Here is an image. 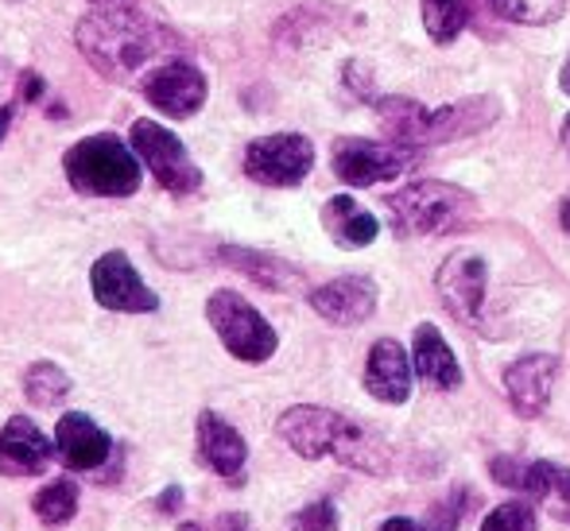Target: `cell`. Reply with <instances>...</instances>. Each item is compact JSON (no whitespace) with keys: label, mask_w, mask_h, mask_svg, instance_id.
Here are the masks:
<instances>
[{"label":"cell","mask_w":570,"mask_h":531,"mask_svg":"<svg viewBox=\"0 0 570 531\" xmlns=\"http://www.w3.org/2000/svg\"><path fill=\"white\" fill-rule=\"evenodd\" d=\"M55 450H59V462L67 470H78V473H90V470H101L114 454V439L101 431L90 415L82 412H67L55 426Z\"/></svg>","instance_id":"15"},{"label":"cell","mask_w":570,"mask_h":531,"mask_svg":"<svg viewBox=\"0 0 570 531\" xmlns=\"http://www.w3.org/2000/svg\"><path fill=\"white\" fill-rule=\"evenodd\" d=\"M94 299L106 311H125V315H151L159 307V295L140 279L125 253H106L90 272Z\"/></svg>","instance_id":"11"},{"label":"cell","mask_w":570,"mask_h":531,"mask_svg":"<svg viewBox=\"0 0 570 531\" xmlns=\"http://www.w3.org/2000/svg\"><path fill=\"white\" fill-rule=\"evenodd\" d=\"M12 112H16V106H4V109H0V140H4L8 125H12Z\"/></svg>","instance_id":"34"},{"label":"cell","mask_w":570,"mask_h":531,"mask_svg":"<svg viewBox=\"0 0 570 531\" xmlns=\"http://www.w3.org/2000/svg\"><path fill=\"white\" fill-rule=\"evenodd\" d=\"M292 531H338V509H334V501H315L303 512H295Z\"/></svg>","instance_id":"28"},{"label":"cell","mask_w":570,"mask_h":531,"mask_svg":"<svg viewBox=\"0 0 570 531\" xmlns=\"http://www.w3.org/2000/svg\"><path fill=\"white\" fill-rule=\"evenodd\" d=\"M465 504H470V493L465 489H454L446 501H439L428 517V531H458V520H462Z\"/></svg>","instance_id":"29"},{"label":"cell","mask_w":570,"mask_h":531,"mask_svg":"<svg viewBox=\"0 0 570 531\" xmlns=\"http://www.w3.org/2000/svg\"><path fill=\"white\" fill-rule=\"evenodd\" d=\"M31 509H36V517H39V524H43V528L70 524V520H75V512H78V485L70 478L51 481V485H43L36 493Z\"/></svg>","instance_id":"24"},{"label":"cell","mask_w":570,"mask_h":531,"mask_svg":"<svg viewBox=\"0 0 570 531\" xmlns=\"http://www.w3.org/2000/svg\"><path fill=\"white\" fill-rule=\"evenodd\" d=\"M279 439L295 450L299 458H338L342 465L365 473H389L392 470V454L376 434H368L365 426H357L345 415L331 412V407H287L276 423Z\"/></svg>","instance_id":"2"},{"label":"cell","mask_w":570,"mask_h":531,"mask_svg":"<svg viewBox=\"0 0 570 531\" xmlns=\"http://www.w3.org/2000/svg\"><path fill=\"white\" fill-rule=\"evenodd\" d=\"M140 90L148 106L167 112V117H195L206 106V75L187 59H171L156 67L140 82Z\"/></svg>","instance_id":"12"},{"label":"cell","mask_w":570,"mask_h":531,"mask_svg":"<svg viewBox=\"0 0 570 531\" xmlns=\"http://www.w3.org/2000/svg\"><path fill=\"white\" fill-rule=\"evenodd\" d=\"M323 225L342 248H365V245H373L376 233H381V222H376L365 206L353 203L350 195H338L323 206Z\"/></svg>","instance_id":"21"},{"label":"cell","mask_w":570,"mask_h":531,"mask_svg":"<svg viewBox=\"0 0 570 531\" xmlns=\"http://www.w3.org/2000/svg\"><path fill=\"white\" fill-rule=\"evenodd\" d=\"M20 98L23 101H39V98H43V78H39L36 70H28V75L20 78Z\"/></svg>","instance_id":"30"},{"label":"cell","mask_w":570,"mask_h":531,"mask_svg":"<svg viewBox=\"0 0 570 531\" xmlns=\"http://www.w3.org/2000/svg\"><path fill=\"white\" fill-rule=\"evenodd\" d=\"M23 392H28V400L36 407H55L59 400L70 396V376L55 361H36L23 373Z\"/></svg>","instance_id":"25"},{"label":"cell","mask_w":570,"mask_h":531,"mask_svg":"<svg viewBox=\"0 0 570 531\" xmlns=\"http://www.w3.org/2000/svg\"><path fill=\"white\" fill-rule=\"evenodd\" d=\"M179 531H203V528H198V524H183Z\"/></svg>","instance_id":"39"},{"label":"cell","mask_w":570,"mask_h":531,"mask_svg":"<svg viewBox=\"0 0 570 531\" xmlns=\"http://www.w3.org/2000/svg\"><path fill=\"white\" fill-rule=\"evenodd\" d=\"M481 531H535V509L532 504H501V509H493L485 517V524Z\"/></svg>","instance_id":"27"},{"label":"cell","mask_w":570,"mask_h":531,"mask_svg":"<svg viewBox=\"0 0 570 531\" xmlns=\"http://www.w3.org/2000/svg\"><path fill=\"white\" fill-rule=\"evenodd\" d=\"M381 125L392 144L404 148H423V144H451L462 136H473L489 128L501 117V101L497 98H465L443 109H428L420 101L407 98H381L376 101Z\"/></svg>","instance_id":"3"},{"label":"cell","mask_w":570,"mask_h":531,"mask_svg":"<svg viewBox=\"0 0 570 531\" xmlns=\"http://www.w3.org/2000/svg\"><path fill=\"white\" fill-rule=\"evenodd\" d=\"M179 504H183V489H179V485H171V489H167V493L156 501V509L164 512V517H171V512L179 509Z\"/></svg>","instance_id":"31"},{"label":"cell","mask_w":570,"mask_h":531,"mask_svg":"<svg viewBox=\"0 0 570 531\" xmlns=\"http://www.w3.org/2000/svg\"><path fill=\"white\" fill-rule=\"evenodd\" d=\"M311 307L334 326H361L376 311V284L368 276H342L311 292Z\"/></svg>","instance_id":"17"},{"label":"cell","mask_w":570,"mask_h":531,"mask_svg":"<svg viewBox=\"0 0 570 531\" xmlns=\"http://www.w3.org/2000/svg\"><path fill=\"white\" fill-rule=\"evenodd\" d=\"M214 531H248V517H240V512H226V517H218Z\"/></svg>","instance_id":"32"},{"label":"cell","mask_w":570,"mask_h":531,"mask_svg":"<svg viewBox=\"0 0 570 531\" xmlns=\"http://www.w3.org/2000/svg\"><path fill=\"white\" fill-rule=\"evenodd\" d=\"M315 167V148L299 132L261 136L245 148V175L261 187H299Z\"/></svg>","instance_id":"8"},{"label":"cell","mask_w":570,"mask_h":531,"mask_svg":"<svg viewBox=\"0 0 570 531\" xmlns=\"http://www.w3.org/2000/svg\"><path fill=\"white\" fill-rule=\"evenodd\" d=\"M396 237H439V233L465 229L478 214L470 190L454 187L443 179H420L407 183L404 190L384 198Z\"/></svg>","instance_id":"4"},{"label":"cell","mask_w":570,"mask_h":531,"mask_svg":"<svg viewBox=\"0 0 570 531\" xmlns=\"http://www.w3.org/2000/svg\"><path fill=\"white\" fill-rule=\"evenodd\" d=\"M435 287L443 295L446 311L462 326H481V303H485V260L470 248H458L439 268Z\"/></svg>","instance_id":"13"},{"label":"cell","mask_w":570,"mask_h":531,"mask_svg":"<svg viewBox=\"0 0 570 531\" xmlns=\"http://www.w3.org/2000/svg\"><path fill=\"white\" fill-rule=\"evenodd\" d=\"M556 376H559V357H551V353H528V357L512 361L504 368V392H509L512 412L520 420H535L548 407Z\"/></svg>","instance_id":"14"},{"label":"cell","mask_w":570,"mask_h":531,"mask_svg":"<svg viewBox=\"0 0 570 531\" xmlns=\"http://www.w3.org/2000/svg\"><path fill=\"white\" fill-rule=\"evenodd\" d=\"M94 4H132V0H94Z\"/></svg>","instance_id":"38"},{"label":"cell","mask_w":570,"mask_h":531,"mask_svg":"<svg viewBox=\"0 0 570 531\" xmlns=\"http://www.w3.org/2000/svg\"><path fill=\"white\" fill-rule=\"evenodd\" d=\"M334 175L350 187H376L384 179H396L407 167L415 164V151L404 148V144H376V140H361V136H350V140L334 144Z\"/></svg>","instance_id":"9"},{"label":"cell","mask_w":570,"mask_h":531,"mask_svg":"<svg viewBox=\"0 0 570 531\" xmlns=\"http://www.w3.org/2000/svg\"><path fill=\"white\" fill-rule=\"evenodd\" d=\"M559 136H563V148L570 151V112H567V120H563V128H559Z\"/></svg>","instance_id":"36"},{"label":"cell","mask_w":570,"mask_h":531,"mask_svg":"<svg viewBox=\"0 0 570 531\" xmlns=\"http://www.w3.org/2000/svg\"><path fill=\"white\" fill-rule=\"evenodd\" d=\"M55 454H59L55 442L23 415H12L0 431V473L4 478H36Z\"/></svg>","instance_id":"16"},{"label":"cell","mask_w":570,"mask_h":531,"mask_svg":"<svg viewBox=\"0 0 570 531\" xmlns=\"http://www.w3.org/2000/svg\"><path fill=\"white\" fill-rule=\"evenodd\" d=\"M381 531H423V528L412 524V520H404V517H392V520H384Z\"/></svg>","instance_id":"33"},{"label":"cell","mask_w":570,"mask_h":531,"mask_svg":"<svg viewBox=\"0 0 570 531\" xmlns=\"http://www.w3.org/2000/svg\"><path fill=\"white\" fill-rule=\"evenodd\" d=\"M62 171H67L70 187L86 198H128L140 190V156L128 148L125 140L101 132L86 136L62 156Z\"/></svg>","instance_id":"5"},{"label":"cell","mask_w":570,"mask_h":531,"mask_svg":"<svg viewBox=\"0 0 570 531\" xmlns=\"http://www.w3.org/2000/svg\"><path fill=\"white\" fill-rule=\"evenodd\" d=\"M222 260H226L229 268L245 272L248 279H256V284L268 287V292H295V287L303 284V276L292 268V264L276 260V256H268V253H256V248L226 245L222 248Z\"/></svg>","instance_id":"22"},{"label":"cell","mask_w":570,"mask_h":531,"mask_svg":"<svg viewBox=\"0 0 570 531\" xmlns=\"http://www.w3.org/2000/svg\"><path fill=\"white\" fill-rule=\"evenodd\" d=\"M423 28L435 43H451L473 20V0H423Z\"/></svg>","instance_id":"23"},{"label":"cell","mask_w":570,"mask_h":531,"mask_svg":"<svg viewBox=\"0 0 570 531\" xmlns=\"http://www.w3.org/2000/svg\"><path fill=\"white\" fill-rule=\"evenodd\" d=\"M75 39L90 67L117 86H140L151 70L179 59L183 51V39L167 23L132 4H98L78 20Z\"/></svg>","instance_id":"1"},{"label":"cell","mask_w":570,"mask_h":531,"mask_svg":"<svg viewBox=\"0 0 570 531\" xmlns=\"http://www.w3.org/2000/svg\"><path fill=\"white\" fill-rule=\"evenodd\" d=\"M198 454L210 465L214 473L229 481V485H240L245 481V462H248V446L240 439L237 426H229L218 412H203L198 415Z\"/></svg>","instance_id":"18"},{"label":"cell","mask_w":570,"mask_h":531,"mask_svg":"<svg viewBox=\"0 0 570 531\" xmlns=\"http://www.w3.org/2000/svg\"><path fill=\"white\" fill-rule=\"evenodd\" d=\"M412 361L423 381L435 384V389H458V384H462V368H458L454 350L443 342V334H439L431 322H423V326L415 330Z\"/></svg>","instance_id":"20"},{"label":"cell","mask_w":570,"mask_h":531,"mask_svg":"<svg viewBox=\"0 0 570 531\" xmlns=\"http://www.w3.org/2000/svg\"><path fill=\"white\" fill-rule=\"evenodd\" d=\"M128 140H132L140 164L148 167L151 179H156L167 195L183 198V195H195V190L203 187V171H198V164L187 156V148H183V140L171 132V128L156 125V120H136Z\"/></svg>","instance_id":"7"},{"label":"cell","mask_w":570,"mask_h":531,"mask_svg":"<svg viewBox=\"0 0 570 531\" xmlns=\"http://www.w3.org/2000/svg\"><path fill=\"white\" fill-rule=\"evenodd\" d=\"M559 222H563V229L570 233V198H567L563 206H559Z\"/></svg>","instance_id":"35"},{"label":"cell","mask_w":570,"mask_h":531,"mask_svg":"<svg viewBox=\"0 0 570 531\" xmlns=\"http://www.w3.org/2000/svg\"><path fill=\"white\" fill-rule=\"evenodd\" d=\"M365 389L381 404H404L412 396V361H407L404 345L396 337H381L368 350L365 365Z\"/></svg>","instance_id":"19"},{"label":"cell","mask_w":570,"mask_h":531,"mask_svg":"<svg viewBox=\"0 0 570 531\" xmlns=\"http://www.w3.org/2000/svg\"><path fill=\"white\" fill-rule=\"evenodd\" d=\"M206 318H210L214 334L222 337V345H226L237 361H248V365L268 361L279 345L268 318H264L253 303L240 299L237 292H214L210 303H206Z\"/></svg>","instance_id":"6"},{"label":"cell","mask_w":570,"mask_h":531,"mask_svg":"<svg viewBox=\"0 0 570 531\" xmlns=\"http://www.w3.org/2000/svg\"><path fill=\"white\" fill-rule=\"evenodd\" d=\"M489 473H493L497 485L535 496V501L548 504L559 520L570 524V470H563V465L524 462V458H493V462H489Z\"/></svg>","instance_id":"10"},{"label":"cell","mask_w":570,"mask_h":531,"mask_svg":"<svg viewBox=\"0 0 570 531\" xmlns=\"http://www.w3.org/2000/svg\"><path fill=\"white\" fill-rule=\"evenodd\" d=\"M493 12L509 23H556L567 12V0H489Z\"/></svg>","instance_id":"26"},{"label":"cell","mask_w":570,"mask_h":531,"mask_svg":"<svg viewBox=\"0 0 570 531\" xmlns=\"http://www.w3.org/2000/svg\"><path fill=\"white\" fill-rule=\"evenodd\" d=\"M559 82H563V90L570 94V59H567V67H563V75H559Z\"/></svg>","instance_id":"37"}]
</instances>
